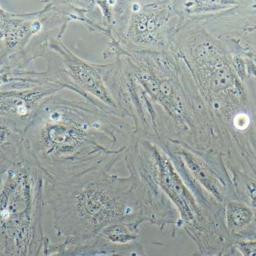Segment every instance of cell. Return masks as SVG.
Wrapping results in <instances>:
<instances>
[{
  "label": "cell",
  "instance_id": "cell-1",
  "mask_svg": "<svg viewBox=\"0 0 256 256\" xmlns=\"http://www.w3.org/2000/svg\"><path fill=\"white\" fill-rule=\"evenodd\" d=\"M42 106L36 116L40 148L60 182L94 170L110 172L124 159L132 136L118 114L58 99Z\"/></svg>",
  "mask_w": 256,
  "mask_h": 256
},
{
  "label": "cell",
  "instance_id": "cell-2",
  "mask_svg": "<svg viewBox=\"0 0 256 256\" xmlns=\"http://www.w3.org/2000/svg\"><path fill=\"white\" fill-rule=\"evenodd\" d=\"M60 237L85 238L104 228L124 222L139 228L146 222L129 178L94 170L60 182L48 194Z\"/></svg>",
  "mask_w": 256,
  "mask_h": 256
},
{
  "label": "cell",
  "instance_id": "cell-3",
  "mask_svg": "<svg viewBox=\"0 0 256 256\" xmlns=\"http://www.w3.org/2000/svg\"><path fill=\"white\" fill-rule=\"evenodd\" d=\"M124 161L132 192L144 210L154 212L162 208V190L177 206L181 226L196 244L209 237L214 223L203 216L172 162L156 144L142 138L130 149Z\"/></svg>",
  "mask_w": 256,
  "mask_h": 256
},
{
  "label": "cell",
  "instance_id": "cell-4",
  "mask_svg": "<svg viewBox=\"0 0 256 256\" xmlns=\"http://www.w3.org/2000/svg\"><path fill=\"white\" fill-rule=\"evenodd\" d=\"M148 256L138 241L116 244L100 235L85 238H66L60 245L48 244L42 256Z\"/></svg>",
  "mask_w": 256,
  "mask_h": 256
},
{
  "label": "cell",
  "instance_id": "cell-5",
  "mask_svg": "<svg viewBox=\"0 0 256 256\" xmlns=\"http://www.w3.org/2000/svg\"><path fill=\"white\" fill-rule=\"evenodd\" d=\"M50 46L58 52L62 58L64 63L72 74L76 79L80 81L88 90L92 92L100 101L104 107L111 110L116 112L117 105L112 97L110 96L102 86L98 75L93 69L73 58V56L69 54L63 44L58 40L52 39L50 40Z\"/></svg>",
  "mask_w": 256,
  "mask_h": 256
},
{
  "label": "cell",
  "instance_id": "cell-6",
  "mask_svg": "<svg viewBox=\"0 0 256 256\" xmlns=\"http://www.w3.org/2000/svg\"><path fill=\"white\" fill-rule=\"evenodd\" d=\"M226 225L227 232L234 242L256 240L254 213L251 207L244 203L238 201L228 202L226 208Z\"/></svg>",
  "mask_w": 256,
  "mask_h": 256
},
{
  "label": "cell",
  "instance_id": "cell-7",
  "mask_svg": "<svg viewBox=\"0 0 256 256\" xmlns=\"http://www.w3.org/2000/svg\"><path fill=\"white\" fill-rule=\"evenodd\" d=\"M181 156L186 166L196 180L219 201L222 200L219 184L210 168L201 160L192 154L181 152Z\"/></svg>",
  "mask_w": 256,
  "mask_h": 256
},
{
  "label": "cell",
  "instance_id": "cell-8",
  "mask_svg": "<svg viewBox=\"0 0 256 256\" xmlns=\"http://www.w3.org/2000/svg\"><path fill=\"white\" fill-rule=\"evenodd\" d=\"M139 228L124 222H116L104 228L98 234L116 244H128L138 241Z\"/></svg>",
  "mask_w": 256,
  "mask_h": 256
},
{
  "label": "cell",
  "instance_id": "cell-9",
  "mask_svg": "<svg viewBox=\"0 0 256 256\" xmlns=\"http://www.w3.org/2000/svg\"><path fill=\"white\" fill-rule=\"evenodd\" d=\"M256 240H246L235 242L232 246L243 256H256Z\"/></svg>",
  "mask_w": 256,
  "mask_h": 256
},
{
  "label": "cell",
  "instance_id": "cell-10",
  "mask_svg": "<svg viewBox=\"0 0 256 256\" xmlns=\"http://www.w3.org/2000/svg\"></svg>",
  "mask_w": 256,
  "mask_h": 256
}]
</instances>
